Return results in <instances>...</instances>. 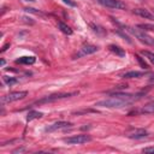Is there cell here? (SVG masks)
I'll return each mask as SVG.
<instances>
[{"label":"cell","instance_id":"1","mask_svg":"<svg viewBox=\"0 0 154 154\" xmlns=\"http://www.w3.org/2000/svg\"><path fill=\"white\" fill-rule=\"evenodd\" d=\"M140 96L138 95H134V94H125V93H113L111 94L109 97L100 100L95 103V106L99 107H106V108H122L125 107L132 102H135L136 100H138Z\"/></svg>","mask_w":154,"mask_h":154},{"label":"cell","instance_id":"2","mask_svg":"<svg viewBox=\"0 0 154 154\" xmlns=\"http://www.w3.org/2000/svg\"><path fill=\"white\" fill-rule=\"evenodd\" d=\"M125 29L131 35H134L140 42H142V43H144L147 46H154V38L152 36H149L144 30L140 29L138 26H136V28L135 26H125Z\"/></svg>","mask_w":154,"mask_h":154},{"label":"cell","instance_id":"3","mask_svg":"<svg viewBox=\"0 0 154 154\" xmlns=\"http://www.w3.org/2000/svg\"><path fill=\"white\" fill-rule=\"evenodd\" d=\"M78 91H72V93H59V94H52V95H48V96H45L40 100H37L35 102V105H43V103H49V102H54V101H58V100H61V99H65V97H70V96H73V95H77Z\"/></svg>","mask_w":154,"mask_h":154},{"label":"cell","instance_id":"4","mask_svg":"<svg viewBox=\"0 0 154 154\" xmlns=\"http://www.w3.org/2000/svg\"><path fill=\"white\" fill-rule=\"evenodd\" d=\"M26 95H28V91H12V93L1 97V103L6 105V103L13 102V101H18V100L24 99Z\"/></svg>","mask_w":154,"mask_h":154},{"label":"cell","instance_id":"5","mask_svg":"<svg viewBox=\"0 0 154 154\" xmlns=\"http://www.w3.org/2000/svg\"><path fill=\"white\" fill-rule=\"evenodd\" d=\"M90 141H91V136L85 135V134L64 138V142L67 143V144H83V143H87V142H90Z\"/></svg>","mask_w":154,"mask_h":154},{"label":"cell","instance_id":"6","mask_svg":"<svg viewBox=\"0 0 154 154\" xmlns=\"http://www.w3.org/2000/svg\"><path fill=\"white\" fill-rule=\"evenodd\" d=\"M125 136L132 140H141L148 136V131L142 128H135V129H130L129 131H126Z\"/></svg>","mask_w":154,"mask_h":154},{"label":"cell","instance_id":"7","mask_svg":"<svg viewBox=\"0 0 154 154\" xmlns=\"http://www.w3.org/2000/svg\"><path fill=\"white\" fill-rule=\"evenodd\" d=\"M95 52H97V47L94 46V45L87 43V45H83V46L79 48V51L73 55V59H78V58H82V57L93 54V53H95Z\"/></svg>","mask_w":154,"mask_h":154},{"label":"cell","instance_id":"8","mask_svg":"<svg viewBox=\"0 0 154 154\" xmlns=\"http://www.w3.org/2000/svg\"><path fill=\"white\" fill-rule=\"evenodd\" d=\"M100 5L107 7V8H125V4L122 2L120 0H96Z\"/></svg>","mask_w":154,"mask_h":154},{"label":"cell","instance_id":"9","mask_svg":"<svg viewBox=\"0 0 154 154\" xmlns=\"http://www.w3.org/2000/svg\"><path fill=\"white\" fill-rule=\"evenodd\" d=\"M71 126V123L69 122H55L48 126L45 128V131L46 132H53V131H57V130H63V129H67Z\"/></svg>","mask_w":154,"mask_h":154},{"label":"cell","instance_id":"10","mask_svg":"<svg viewBox=\"0 0 154 154\" xmlns=\"http://www.w3.org/2000/svg\"><path fill=\"white\" fill-rule=\"evenodd\" d=\"M132 12H134L135 14H137V16L142 17V18L154 20V14H153V13H150V12H149L148 10H146V8H135Z\"/></svg>","mask_w":154,"mask_h":154},{"label":"cell","instance_id":"11","mask_svg":"<svg viewBox=\"0 0 154 154\" xmlns=\"http://www.w3.org/2000/svg\"><path fill=\"white\" fill-rule=\"evenodd\" d=\"M146 75H147L146 71H129V72H125L122 77L123 78H140Z\"/></svg>","mask_w":154,"mask_h":154},{"label":"cell","instance_id":"12","mask_svg":"<svg viewBox=\"0 0 154 154\" xmlns=\"http://www.w3.org/2000/svg\"><path fill=\"white\" fill-rule=\"evenodd\" d=\"M35 61H36V58L32 55L31 57H22L16 60L17 64H23V65H32Z\"/></svg>","mask_w":154,"mask_h":154},{"label":"cell","instance_id":"13","mask_svg":"<svg viewBox=\"0 0 154 154\" xmlns=\"http://www.w3.org/2000/svg\"><path fill=\"white\" fill-rule=\"evenodd\" d=\"M140 113H146V114L154 113V101H150V102H148L147 105H144V106L140 109Z\"/></svg>","mask_w":154,"mask_h":154},{"label":"cell","instance_id":"14","mask_svg":"<svg viewBox=\"0 0 154 154\" xmlns=\"http://www.w3.org/2000/svg\"><path fill=\"white\" fill-rule=\"evenodd\" d=\"M58 28L60 29V31L61 32H64V34H66V35H72V29L67 25V24H65V23H63V22H58Z\"/></svg>","mask_w":154,"mask_h":154},{"label":"cell","instance_id":"15","mask_svg":"<svg viewBox=\"0 0 154 154\" xmlns=\"http://www.w3.org/2000/svg\"><path fill=\"white\" fill-rule=\"evenodd\" d=\"M108 48H109V51H111L112 53H114V54H117V55H119V57H125V52H124L123 48H120L119 46L111 45Z\"/></svg>","mask_w":154,"mask_h":154},{"label":"cell","instance_id":"16","mask_svg":"<svg viewBox=\"0 0 154 154\" xmlns=\"http://www.w3.org/2000/svg\"><path fill=\"white\" fill-rule=\"evenodd\" d=\"M43 116L42 112H38V111H30L26 116V122H31L32 119H36V118H41Z\"/></svg>","mask_w":154,"mask_h":154},{"label":"cell","instance_id":"17","mask_svg":"<svg viewBox=\"0 0 154 154\" xmlns=\"http://www.w3.org/2000/svg\"><path fill=\"white\" fill-rule=\"evenodd\" d=\"M2 81H4V83H5L6 85H8V87H11V85H13V84H16V83L18 82L17 78H14V77H8V76H2Z\"/></svg>","mask_w":154,"mask_h":154},{"label":"cell","instance_id":"18","mask_svg":"<svg viewBox=\"0 0 154 154\" xmlns=\"http://www.w3.org/2000/svg\"><path fill=\"white\" fill-rule=\"evenodd\" d=\"M141 54H142L144 58H147L152 64H154V53H153V52H149V51H142Z\"/></svg>","mask_w":154,"mask_h":154},{"label":"cell","instance_id":"19","mask_svg":"<svg viewBox=\"0 0 154 154\" xmlns=\"http://www.w3.org/2000/svg\"><path fill=\"white\" fill-rule=\"evenodd\" d=\"M137 26L140 29H142V30H152V31H154V25L153 24H138Z\"/></svg>","mask_w":154,"mask_h":154},{"label":"cell","instance_id":"20","mask_svg":"<svg viewBox=\"0 0 154 154\" xmlns=\"http://www.w3.org/2000/svg\"><path fill=\"white\" fill-rule=\"evenodd\" d=\"M135 57H136V59L138 60V63H140V65H141V66H142L143 69H148V65L146 64V61H144V60H142V58H141V57H140L138 54H136Z\"/></svg>","mask_w":154,"mask_h":154},{"label":"cell","instance_id":"21","mask_svg":"<svg viewBox=\"0 0 154 154\" xmlns=\"http://www.w3.org/2000/svg\"><path fill=\"white\" fill-rule=\"evenodd\" d=\"M143 153H154V147H147L142 149Z\"/></svg>","mask_w":154,"mask_h":154},{"label":"cell","instance_id":"22","mask_svg":"<svg viewBox=\"0 0 154 154\" xmlns=\"http://www.w3.org/2000/svg\"><path fill=\"white\" fill-rule=\"evenodd\" d=\"M65 4H67L69 6H72V7H75V6H77V4L73 1V0H63Z\"/></svg>","mask_w":154,"mask_h":154},{"label":"cell","instance_id":"23","mask_svg":"<svg viewBox=\"0 0 154 154\" xmlns=\"http://www.w3.org/2000/svg\"><path fill=\"white\" fill-rule=\"evenodd\" d=\"M22 152H25V148H17V149L12 150L13 154H16V153H22Z\"/></svg>","mask_w":154,"mask_h":154},{"label":"cell","instance_id":"24","mask_svg":"<svg viewBox=\"0 0 154 154\" xmlns=\"http://www.w3.org/2000/svg\"><path fill=\"white\" fill-rule=\"evenodd\" d=\"M0 64H1V66H4V65H5V60H1Z\"/></svg>","mask_w":154,"mask_h":154}]
</instances>
